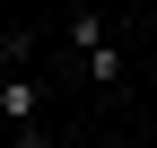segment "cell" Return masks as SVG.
Listing matches in <instances>:
<instances>
[{
  "instance_id": "obj_1",
  "label": "cell",
  "mask_w": 157,
  "mask_h": 148,
  "mask_svg": "<svg viewBox=\"0 0 157 148\" xmlns=\"http://www.w3.org/2000/svg\"><path fill=\"white\" fill-rule=\"evenodd\" d=\"M70 79L105 87V96L131 79V44L113 35V17H105V9H70Z\"/></svg>"
},
{
  "instance_id": "obj_2",
  "label": "cell",
  "mask_w": 157,
  "mask_h": 148,
  "mask_svg": "<svg viewBox=\"0 0 157 148\" xmlns=\"http://www.w3.org/2000/svg\"><path fill=\"white\" fill-rule=\"evenodd\" d=\"M148 26H157V0H148Z\"/></svg>"
},
{
  "instance_id": "obj_3",
  "label": "cell",
  "mask_w": 157,
  "mask_h": 148,
  "mask_svg": "<svg viewBox=\"0 0 157 148\" xmlns=\"http://www.w3.org/2000/svg\"><path fill=\"white\" fill-rule=\"evenodd\" d=\"M44 148H52V139H44Z\"/></svg>"
}]
</instances>
